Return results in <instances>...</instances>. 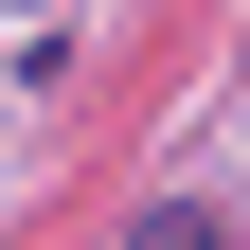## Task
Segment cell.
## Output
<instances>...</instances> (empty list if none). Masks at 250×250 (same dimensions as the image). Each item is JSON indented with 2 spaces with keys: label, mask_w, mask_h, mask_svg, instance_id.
Segmentation results:
<instances>
[{
  "label": "cell",
  "mask_w": 250,
  "mask_h": 250,
  "mask_svg": "<svg viewBox=\"0 0 250 250\" xmlns=\"http://www.w3.org/2000/svg\"><path fill=\"white\" fill-rule=\"evenodd\" d=\"M125 250H250V232H232L214 197H161V214H125Z\"/></svg>",
  "instance_id": "1"
}]
</instances>
